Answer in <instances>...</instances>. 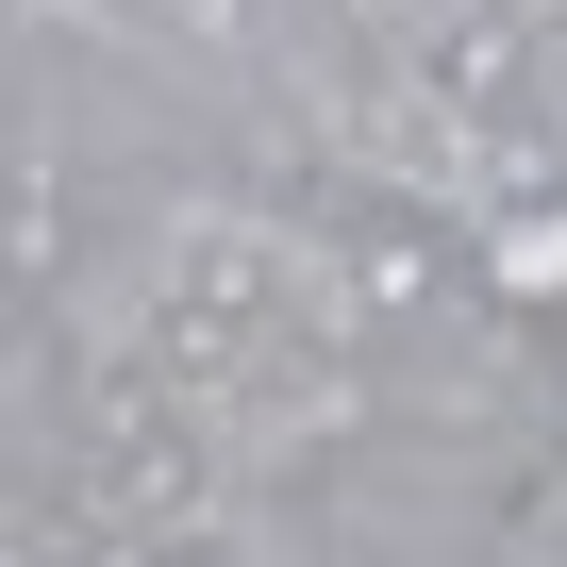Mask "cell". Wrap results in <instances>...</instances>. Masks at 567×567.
Listing matches in <instances>:
<instances>
[{"mask_svg":"<svg viewBox=\"0 0 567 567\" xmlns=\"http://www.w3.org/2000/svg\"><path fill=\"white\" fill-rule=\"evenodd\" d=\"M334 384H351V301L301 234L200 217L117 301V401L167 417L184 451H284L301 417H334Z\"/></svg>","mask_w":567,"mask_h":567,"instance_id":"1","label":"cell"},{"mask_svg":"<svg viewBox=\"0 0 567 567\" xmlns=\"http://www.w3.org/2000/svg\"><path fill=\"white\" fill-rule=\"evenodd\" d=\"M318 51H401V34H434V0H284Z\"/></svg>","mask_w":567,"mask_h":567,"instance_id":"2","label":"cell"}]
</instances>
